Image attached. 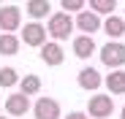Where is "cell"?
I'll list each match as a JSON object with an SVG mask.
<instances>
[{
  "label": "cell",
  "instance_id": "1",
  "mask_svg": "<svg viewBox=\"0 0 125 119\" xmlns=\"http://www.w3.org/2000/svg\"><path fill=\"white\" fill-rule=\"evenodd\" d=\"M73 33V19L71 14L65 11H57V14H49V22H46V35H52L54 41H65V38H71Z\"/></svg>",
  "mask_w": 125,
  "mask_h": 119
},
{
  "label": "cell",
  "instance_id": "2",
  "mask_svg": "<svg viewBox=\"0 0 125 119\" xmlns=\"http://www.w3.org/2000/svg\"><path fill=\"white\" fill-rule=\"evenodd\" d=\"M101 62L106 65L109 70H120V68L125 65V43L109 41L106 46L101 49Z\"/></svg>",
  "mask_w": 125,
  "mask_h": 119
},
{
  "label": "cell",
  "instance_id": "3",
  "mask_svg": "<svg viewBox=\"0 0 125 119\" xmlns=\"http://www.w3.org/2000/svg\"><path fill=\"white\" fill-rule=\"evenodd\" d=\"M114 114V97L109 95H93L87 103V116L90 119H109Z\"/></svg>",
  "mask_w": 125,
  "mask_h": 119
},
{
  "label": "cell",
  "instance_id": "4",
  "mask_svg": "<svg viewBox=\"0 0 125 119\" xmlns=\"http://www.w3.org/2000/svg\"><path fill=\"white\" fill-rule=\"evenodd\" d=\"M19 43H25V46H33V49H41L46 43V27L41 25V22H27L22 27V41Z\"/></svg>",
  "mask_w": 125,
  "mask_h": 119
},
{
  "label": "cell",
  "instance_id": "5",
  "mask_svg": "<svg viewBox=\"0 0 125 119\" xmlns=\"http://www.w3.org/2000/svg\"><path fill=\"white\" fill-rule=\"evenodd\" d=\"M33 108V116L35 119H62V108L54 97H38Z\"/></svg>",
  "mask_w": 125,
  "mask_h": 119
},
{
  "label": "cell",
  "instance_id": "6",
  "mask_svg": "<svg viewBox=\"0 0 125 119\" xmlns=\"http://www.w3.org/2000/svg\"><path fill=\"white\" fill-rule=\"evenodd\" d=\"M19 25H22V8H16V6L0 8V30L3 33H16Z\"/></svg>",
  "mask_w": 125,
  "mask_h": 119
},
{
  "label": "cell",
  "instance_id": "7",
  "mask_svg": "<svg viewBox=\"0 0 125 119\" xmlns=\"http://www.w3.org/2000/svg\"><path fill=\"white\" fill-rule=\"evenodd\" d=\"M73 27H79L82 35H93L101 30V16L93 14V11H79L76 19H73Z\"/></svg>",
  "mask_w": 125,
  "mask_h": 119
},
{
  "label": "cell",
  "instance_id": "8",
  "mask_svg": "<svg viewBox=\"0 0 125 119\" xmlns=\"http://www.w3.org/2000/svg\"><path fill=\"white\" fill-rule=\"evenodd\" d=\"M30 111V97H25L22 92H11L6 97V114L8 116H25Z\"/></svg>",
  "mask_w": 125,
  "mask_h": 119
},
{
  "label": "cell",
  "instance_id": "9",
  "mask_svg": "<svg viewBox=\"0 0 125 119\" xmlns=\"http://www.w3.org/2000/svg\"><path fill=\"white\" fill-rule=\"evenodd\" d=\"M76 81H79V87L84 89V92H95V89H101V84H103V76H101L95 68H82L79 76H76Z\"/></svg>",
  "mask_w": 125,
  "mask_h": 119
},
{
  "label": "cell",
  "instance_id": "10",
  "mask_svg": "<svg viewBox=\"0 0 125 119\" xmlns=\"http://www.w3.org/2000/svg\"><path fill=\"white\" fill-rule=\"evenodd\" d=\"M41 60L54 68V65H60L62 60H65V51H62V46H60L57 41H46L44 46H41Z\"/></svg>",
  "mask_w": 125,
  "mask_h": 119
},
{
  "label": "cell",
  "instance_id": "11",
  "mask_svg": "<svg viewBox=\"0 0 125 119\" xmlns=\"http://www.w3.org/2000/svg\"><path fill=\"white\" fill-rule=\"evenodd\" d=\"M95 41H93V35H76L73 38V54L79 57V60H87V57H93L95 54Z\"/></svg>",
  "mask_w": 125,
  "mask_h": 119
},
{
  "label": "cell",
  "instance_id": "12",
  "mask_svg": "<svg viewBox=\"0 0 125 119\" xmlns=\"http://www.w3.org/2000/svg\"><path fill=\"white\" fill-rule=\"evenodd\" d=\"M101 27L106 30V35L112 38V41H117V38L125 35V19L117 16V14H109V16H106V22H101Z\"/></svg>",
  "mask_w": 125,
  "mask_h": 119
},
{
  "label": "cell",
  "instance_id": "13",
  "mask_svg": "<svg viewBox=\"0 0 125 119\" xmlns=\"http://www.w3.org/2000/svg\"><path fill=\"white\" fill-rule=\"evenodd\" d=\"M103 84L109 87V95H125V70H109V76L103 78Z\"/></svg>",
  "mask_w": 125,
  "mask_h": 119
},
{
  "label": "cell",
  "instance_id": "14",
  "mask_svg": "<svg viewBox=\"0 0 125 119\" xmlns=\"http://www.w3.org/2000/svg\"><path fill=\"white\" fill-rule=\"evenodd\" d=\"M19 92H22L25 97H33V95H38L41 92V78L35 76V73H27V76H19Z\"/></svg>",
  "mask_w": 125,
  "mask_h": 119
},
{
  "label": "cell",
  "instance_id": "15",
  "mask_svg": "<svg viewBox=\"0 0 125 119\" xmlns=\"http://www.w3.org/2000/svg\"><path fill=\"white\" fill-rule=\"evenodd\" d=\"M25 11L33 16V22H38V19H44V16L52 14V6H49V0H27Z\"/></svg>",
  "mask_w": 125,
  "mask_h": 119
},
{
  "label": "cell",
  "instance_id": "16",
  "mask_svg": "<svg viewBox=\"0 0 125 119\" xmlns=\"http://www.w3.org/2000/svg\"><path fill=\"white\" fill-rule=\"evenodd\" d=\"M19 38H16V33H3L0 35V54L3 57H14L16 51H19Z\"/></svg>",
  "mask_w": 125,
  "mask_h": 119
},
{
  "label": "cell",
  "instance_id": "17",
  "mask_svg": "<svg viewBox=\"0 0 125 119\" xmlns=\"http://www.w3.org/2000/svg\"><path fill=\"white\" fill-rule=\"evenodd\" d=\"M16 84H19V73H16V68H11V65L0 68V87H3V89H11V87H16Z\"/></svg>",
  "mask_w": 125,
  "mask_h": 119
},
{
  "label": "cell",
  "instance_id": "18",
  "mask_svg": "<svg viewBox=\"0 0 125 119\" xmlns=\"http://www.w3.org/2000/svg\"><path fill=\"white\" fill-rule=\"evenodd\" d=\"M114 8H117V0H90V11L98 14V16H101V14L109 16Z\"/></svg>",
  "mask_w": 125,
  "mask_h": 119
},
{
  "label": "cell",
  "instance_id": "19",
  "mask_svg": "<svg viewBox=\"0 0 125 119\" xmlns=\"http://www.w3.org/2000/svg\"><path fill=\"white\" fill-rule=\"evenodd\" d=\"M60 6H62L65 14H68V11H76V14H79L82 8H84V0H60Z\"/></svg>",
  "mask_w": 125,
  "mask_h": 119
},
{
  "label": "cell",
  "instance_id": "20",
  "mask_svg": "<svg viewBox=\"0 0 125 119\" xmlns=\"http://www.w3.org/2000/svg\"><path fill=\"white\" fill-rule=\"evenodd\" d=\"M65 119H90L84 111H71V114H65Z\"/></svg>",
  "mask_w": 125,
  "mask_h": 119
},
{
  "label": "cell",
  "instance_id": "21",
  "mask_svg": "<svg viewBox=\"0 0 125 119\" xmlns=\"http://www.w3.org/2000/svg\"><path fill=\"white\" fill-rule=\"evenodd\" d=\"M120 119H125V106H122V111H120Z\"/></svg>",
  "mask_w": 125,
  "mask_h": 119
},
{
  "label": "cell",
  "instance_id": "22",
  "mask_svg": "<svg viewBox=\"0 0 125 119\" xmlns=\"http://www.w3.org/2000/svg\"><path fill=\"white\" fill-rule=\"evenodd\" d=\"M0 119H8V116H0Z\"/></svg>",
  "mask_w": 125,
  "mask_h": 119
},
{
  "label": "cell",
  "instance_id": "23",
  "mask_svg": "<svg viewBox=\"0 0 125 119\" xmlns=\"http://www.w3.org/2000/svg\"><path fill=\"white\" fill-rule=\"evenodd\" d=\"M0 3H3V0H0Z\"/></svg>",
  "mask_w": 125,
  "mask_h": 119
}]
</instances>
